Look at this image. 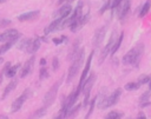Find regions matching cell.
Segmentation results:
<instances>
[{
  "label": "cell",
  "instance_id": "f1b7e54d",
  "mask_svg": "<svg viewBox=\"0 0 151 119\" xmlns=\"http://www.w3.org/2000/svg\"><path fill=\"white\" fill-rule=\"evenodd\" d=\"M111 2H112V0H107L106 2H105V5L100 8V11H99V14H104L109 8H111Z\"/></svg>",
  "mask_w": 151,
  "mask_h": 119
},
{
  "label": "cell",
  "instance_id": "52a82bcc",
  "mask_svg": "<svg viewBox=\"0 0 151 119\" xmlns=\"http://www.w3.org/2000/svg\"><path fill=\"white\" fill-rule=\"evenodd\" d=\"M116 39H117V38H116V32H113L112 35H111V38H110V40H109V42L105 45V47L103 48V51H101V53H100V59L98 60V64H103L104 60L107 58V55L110 54L111 48H112V46H113Z\"/></svg>",
  "mask_w": 151,
  "mask_h": 119
},
{
  "label": "cell",
  "instance_id": "f546056e",
  "mask_svg": "<svg viewBox=\"0 0 151 119\" xmlns=\"http://www.w3.org/2000/svg\"><path fill=\"white\" fill-rule=\"evenodd\" d=\"M39 77H40V79H46V78H48V72H47V68H46V67H41V68H40Z\"/></svg>",
  "mask_w": 151,
  "mask_h": 119
},
{
  "label": "cell",
  "instance_id": "ee69618b",
  "mask_svg": "<svg viewBox=\"0 0 151 119\" xmlns=\"http://www.w3.org/2000/svg\"><path fill=\"white\" fill-rule=\"evenodd\" d=\"M1 61H2V58H0V62H1Z\"/></svg>",
  "mask_w": 151,
  "mask_h": 119
},
{
  "label": "cell",
  "instance_id": "7a4b0ae2",
  "mask_svg": "<svg viewBox=\"0 0 151 119\" xmlns=\"http://www.w3.org/2000/svg\"><path fill=\"white\" fill-rule=\"evenodd\" d=\"M83 60H84V48L79 49L77 57L73 59V62H72V65H71L70 68H68L67 79H66L67 82H70L71 80L74 79V77L77 75V73H78V71H79V68H80V66H81V64H83Z\"/></svg>",
  "mask_w": 151,
  "mask_h": 119
},
{
  "label": "cell",
  "instance_id": "8992f818",
  "mask_svg": "<svg viewBox=\"0 0 151 119\" xmlns=\"http://www.w3.org/2000/svg\"><path fill=\"white\" fill-rule=\"evenodd\" d=\"M130 7H131V0H122V2L119 4V6L117 7V13H118V18L122 22L125 21L127 14H129V11H130Z\"/></svg>",
  "mask_w": 151,
  "mask_h": 119
},
{
  "label": "cell",
  "instance_id": "30bf717a",
  "mask_svg": "<svg viewBox=\"0 0 151 119\" xmlns=\"http://www.w3.org/2000/svg\"><path fill=\"white\" fill-rule=\"evenodd\" d=\"M64 21H65V18H55L45 29V34H50L52 32H55V31H59L61 28H64Z\"/></svg>",
  "mask_w": 151,
  "mask_h": 119
},
{
  "label": "cell",
  "instance_id": "3957f363",
  "mask_svg": "<svg viewBox=\"0 0 151 119\" xmlns=\"http://www.w3.org/2000/svg\"><path fill=\"white\" fill-rule=\"evenodd\" d=\"M60 85H61V79H59L58 81H55V82L53 84V86L46 92V94H45V97H44V99H42V104H44L45 107H48V106L54 101Z\"/></svg>",
  "mask_w": 151,
  "mask_h": 119
},
{
  "label": "cell",
  "instance_id": "6da1fadb",
  "mask_svg": "<svg viewBox=\"0 0 151 119\" xmlns=\"http://www.w3.org/2000/svg\"><path fill=\"white\" fill-rule=\"evenodd\" d=\"M144 51V45L142 42L137 44L133 48H131L123 58V64L124 65H138L142 54Z\"/></svg>",
  "mask_w": 151,
  "mask_h": 119
},
{
  "label": "cell",
  "instance_id": "5bb4252c",
  "mask_svg": "<svg viewBox=\"0 0 151 119\" xmlns=\"http://www.w3.org/2000/svg\"><path fill=\"white\" fill-rule=\"evenodd\" d=\"M71 11H72V7L71 5H64L61 6V8H59L55 13H54V16L55 18H67L70 14H71Z\"/></svg>",
  "mask_w": 151,
  "mask_h": 119
},
{
  "label": "cell",
  "instance_id": "4316f807",
  "mask_svg": "<svg viewBox=\"0 0 151 119\" xmlns=\"http://www.w3.org/2000/svg\"><path fill=\"white\" fill-rule=\"evenodd\" d=\"M29 44H31V39H24V40H21V42L19 44V49H21V51L27 49L28 46H29Z\"/></svg>",
  "mask_w": 151,
  "mask_h": 119
},
{
  "label": "cell",
  "instance_id": "277c9868",
  "mask_svg": "<svg viewBox=\"0 0 151 119\" xmlns=\"http://www.w3.org/2000/svg\"><path fill=\"white\" fill-rule=\"evenodd\" d=\"M96 81V74L94 73H91L87 78L86 81H84L83 86H81V92L84 94V105L83 106H86L88 104V99H90V93H91V90H92V86Z\"/></svg>",
  "mask_w": 151,
  "mask_h": 119
},
{
  "label": "cell",
  "instance_id": "d6a6232c",
  "mask_svg": "<svg viewBox=\"0 0 151 119\" xmlns=\"http://www.w3.org/2000/svg\"><path fill=\"white\" fill-rule=\"evenodd\" d=\"M122 2V0H112V2H111V9H117V7L119 6V4Z\"/></svg>",
  "mask_w": 151,
  "mask_h": 119
},
{
  "label": "cell",
  "instance_id": "ac0fdd59",
  "mask_svg": "<svg viewBox=\"0 0 151 119\" xmlns=\"http://www.w3.org/2000/svg\"><path fill=\"white\" fill-rule=\"evenodd\" d=\"M17 84H18V80L17 79H14V80H12L6 87H5V90H4V92H2V99H5L15 87H17Z\"/></svg>",
  "mask_w": 151,
  "mask_h": 119
},
{
  "label": "cell",
  "instance_id": "d4e9b609",
  "mask_svg": "<svg viewBox=\"0 0 151 119\" xmlns=\"http://www.w3.org/2000/svg\"><path fill=\"white\" fill-rule=\"evenodd\" d=\"M140 87V85L138 84V82H127L126 85H125V90L126 91H136V90H138Z\"/></svg>",
  "mask_w": 151,
  "mask_h": 119
},
{
  "label": "cell",
  "instance_id": "d590c367",
  "mask_svg": "<svg viewBox=\"0 0 151 119\" xmlns=\"http://www.w3.org/2000/svg\"><path fill=\"white\" fill-rule=\"evenodd\" d=\"M150 105H151V101H145V103L140 104V107H146V106H150Z\"/></svg>",
  "mask_w": 151,
  "mask_h": 119
},
{
  "label": "cell",
  "instance_id": "8d00e7d4",
  "mask_svg": "<svg viewBox=\"0 0 151 119\" xmlns=\"http://www.w3.org/2000/svg\"><path fill=\"white\" fill-rule=\"evenodd\" d=\"M139 114H140V115H139V117H137V119H146V118H145V115H144V113H139Z\"/></svg>",
  "mask_w": 151,
  "mask_h": 119
},
{
  "label": "cell",
  "instance_id": "ba28073f",
  "mask_svg": "<svg viewBox=\"0 0 151 119\" xmlns=\"http://www.w3.org/2000/svg\"><path fill=\"white\" fill-rule=\"evenodd\" d=\"M20 33L18 32V29L15 28H11V29H6L5 32L0 33V42H7L14 39H19Z\"/></svg>",
  "mask_w": 151,
  "mask_h": 119
},
{
  "label": "cell",
  "instance_id": "4dcf8cb0",
  "mask_svg": "<svg viewBox=\"0 0 151 119\" xmlns=\"http://www.w3.org/2000/svg\"><path fill=\"white\" fill-rule=\"evenodd\" d=\"M149 99H150V92H145V93H143L142 97L139 98V101H140V104H142V103L149 101Z\"/></svg>",
  "mask_w": 151,
  "mask_h": 119
},
{
  "label": "cell",
  "instance_id": "484cf974",
  "mask_svg": "<svg viewBox=\"0 0 151 119\" xmlns=\"http://www.w3.org/2000/svg\"><path fill=\"white\" fill-rule=\"evenodd\" d=\"M96 101H97V97H94V98L91 100V103H90V108H88V111H87V114H86L85 119H88V118H90V115L92 114L93 108H94V105H96Z\"/></svg>",
  "mask_w": 151,
  "mask_h": 119
},
{
  "label": "cell",
  "instance_id": "4fadbf2b",
  "mask_svg": "<svg viewBox=\"0 0 151 119\" xmlns=\"http://www.w3.org/2000/svg\"><path fill=\"white\" fill-rule=\"evenodd\" d=\"M93 54H94V52H91V53H90V57L87 58V61H86V64H85V67H84V71H83V73H81L80 81H79V85H78L80 88H81V86H83V84H84V81H85V79H86V77H87V74H88V71H90V67H91V62H92Z\"/></svg>",
  "mask_w": 151,
  "mask_h": 119
},
{
  "label": "cell",
  "instance_id": "1f68e13d",
  "mask_svg": "<svg viewBox=\"0 0 151 119\" xmlns=\"http://www.w3.org/2000/svg\"><path fill=\"white\" fill-rule=\"evenodd\" d=\"M52 67H53V71H57L59 68V60H58L57 57H54L52 59Z\"/></svg>",
  "mask_w": 151,
  "mask_h": 119
},
{
  "label": "cell",
  "instance_id": "74e56055",
  "mask_svg": "<svg viewBox=\"0 0 151 119\" xmlns=\"http://www.w3.org/2000/svg\"><path fill=\"white\" fill-rule=\"evenodd\" d=\"M66 1H73V0H59V1H58V5H61V4L66 2Z\"/></svg>",
  "mask_w": 151,
  "mask_h": 119
},
{
  "label": "cell",
  "instance_id": "8fae6325",
  "mask_svg": "<svg viewBox=\"0 0 151 119\" xmlns=\"http://www.w3.org/2000/svg\"><path fill=\"white\" fill-rule=\"evenodd\" d=\"M105 34H106V25H104L103 27H100V28H98L96 31L94 37H93V46L94 47H98L100 45V42L103 41Z\"/></svg>",
  "mask_w": 151,
  "mask_h": 119
},
{
  "label": "cell",
  "instance_id": "836d02e7",
  "mask_svg": "<svg viewBox=\"0 0 151 119\" xmlns=\"http://www.w3.org/2000/svg\"><path fill=\"white\" fill-rule=\"evenodd\" d=\"M65 39H66V37L64 35V37H61V38H54V39H52V40H53V42H54V44H57V45H58V44H61L63 41H65Z\"/></svg>",
  "mask_w": 151,
  "mask_h": 119
},
{
  "label": "cell",
  "instance_id": "cb8c5ba5",
  "mask_svg": "<svg viewBox=\"0 0 151 119\" xmlns=\"http://www.w3.org/2000/svg\"><path fill=\"white\" fill-rule=\"evenodd\" d=\"M122 117H123V113H122V112L112 111V112H110V113L105 117V119H120Z\"/></svg>",
  "mask_w": 151,
  "mask_h": 119
},
{
  "label": "cell",
  "instance_id": "7bdbcfd3",
  "mask_svg": "<svg viewBox=\"0 0 151 119\" xmlns=\"http://www.w3.org/2000/svg\"><path fill=\"white\" fill-rule=\"evenodd\" d=\"M5 2V0H0V4H4Z\"/></svg>",
  "mask_w": 151,
  "mask_h": 119
},
{
  "label": "cell",
  "instance_id": "9a60e30c",
  "mask_svg": "<svg viewBox=\"0 0 151 119\" xmlns=\"http://www.w3.org/2000/svg\"><path fill=\"white\" fill-rule=\"evenodd\" d=\"M38 16H39V11H31V12H26V13L20 14L18 16V20L19 21H31Z\"/></svg>",
  "mask_w": 151,
  "mask_h": 119
},
{
  "label": "cell",
  "instance_id": "ffe728a7",
  "mask_svg": "<svg viewBox=\"0 0 151 119\" xmlns=\"http://www.w3.org/2000/svg\"><path fill=\"white\" fill-rule=\"evenodd\" d=\"M150 7H151V0H146V2L143 5V7L140 8V12H139V18H144L149 11H150Z\"/></svg>",
  "mask_w": 151,
  "mask_h": 119
},
{
  "label": "cell",
  "instance_id": "e0dca14e",
  "mask_svg": "<svg viewBox=\"0 0 151 119\" xmlns=\"http://www.w3.org/2000/svg\"><path fill=\"white\" fill-rule=\"evenodd\" d=\"M40 48V39L39 38H35V39H33V40H31V44H29V46H28V48L26 49L28 53H35L38 49Z\"/></svg>",
  "mask_w": 151,
  "mask_h": 119
},
{
  "label": "cell",
  "instance_id": "d6986e66",
  "mask_svg": "<svg viewBox=\"0 0 151 119\" xmlns=\"http://www.w3.org/2000/svg\"><path fill=\"white\" fill-rule=\"evenodd\" d=\"M123 38H124V33L122 32V33L119 34V37L116 39V41H114V44H113V46H112V48H111V52H110L111 55H113V54L118 51V48L120 47V44H122V41H123Z\"/></svg>",
  "mask_w": 151,
  "mask_h": 119
},
{
  "label": "cell",
  "instance_id": "44dd1931",
  "mask_svg": "<svg viewBox=\"0 0 151 119\" xmlns=\"http://www.w3.org/2000/svg\"><path fill=\"white\" fill-rule=\"evenodd\" d=\"M46 108H47V107H45V106L40 107L39 110H37V111L31 115V118H29V119H40L41 117H44V115H45V113H46Z\"/></svg>",
  "mask_w": 151,
  "mask_h": 119
},
{
  "label": "cell",
  "instance_id": "e575fe53",
  "mask_svg": "<svg viewBox=\"0 0 151 119\" xmlns=\"http://www.w3.org/2000/svg\"><path fill=\"white\" fill-rule=\"evenodd\" d=\"M8 25H11V20H8V19H5V20L0 21V27H5V26H8Z\"/></svg>",
  "mask_w": 151,
  "mask_h": 119
},
{
  "label": "cell",
  "instance_id": "b9f144b4",
  "mask_svg": "<svg viewBox=\"0 0 151 119\" xmlns=\"http://www.w3.org/2000/svg\"><path fill=\"white\" fill-rule=\"evenodd\" d=\"M149 88H150V91H151V78H150V81H149Z\"/></svg>",
  "mask_w": 151,
  "mask_h": 119
},
{
  "label": "cell",
  "instance_id": "60d3db41",
  "mask_svg": "<svg viewBox=\"0 0 151 119\" xmlns=\"http://www.w3.org/2000/svg\"><path fill=\"white\" fill-rule=\"evenodd\" d=\"M54 119H63V115H61V114H59V115H57Z\"/></svg>",
  "mask_w": 151,
  "mask_h": 119
},
{
  "label": "cell",
  "instance_id": "7c38bea8",
  "mask_svg": "<svg viewBox=\"0 0 151 119\" xmlns=\"http://www.w3.org/2000/svg\"><path fill=\"white\" fill-rule=\"evenodd\" d=\"M34 61H35V58H34V55H33V57H31V58L24 64V66L21 67V71H20V77H21V78H25V77H27V75L29 74V72L32 71V67H33V65H34Z\"/></svg>",
  "mask_w": 151,
  "mask_h": 119
},
{
  "label": "cell",
  "instance_id": "5b68a950",
  "mask_svg": "<svg viewBox=\"0 0 151 119\" xmlns=\"http://www.w3.org/2000/svg\"><path fill=\"white\" fill-rule=\"evenodd\" d=\"M29 93H31V90H25L14 101H13V104H12V107H11V112H17V111H19L21 107H22V105H24V103L27 100V98L29 97Z\"/></svg>",
  "mask_w": 151,
  "mask_h": 119
},
{
  "label": "cell",
  "instance_id": "f35d334b",
  "mask_svg": "<svg viewBox=\"0 0 151 119\" xmlns=\"http://www.w3.org/2000/svg\"><path fill=\"white\" fill-rule=\"evenodd\" d=\"M45 64H46V59H41V60H40V65L44 66Z\"/></svg>",
  "mask_w": 151,
  "mask_h": 119
},
{
  "label": "cell",
  "instance_id": "603a6c76",
  "mask_svg": "<svg viewBox=\"0 0 151 119\" xmlns=\"http://www.w3.org/2000/svg\"><path fill=\"white\" fill-rule=\"evenodd\" d=\"M19 67H20V64H17V65H14V66H12V67H8V70L6 71V74H7V77H8V78H12V77H14Z\"/></svg>",
  "mask_w": 151,
  "mask_h": 119
},
{
  "label": "cell",
  "instance_id": "7402d4cb",
  "mask_svg": "<svg viewBox=\"0 0 151 119\" xmlns=\"http://www.w3.org/2000/svg\"><path fill=\"white\" fill-rule=\"evenodd\" d=\"M18 39H14V40H11V41H7V42H5L1 47H0V54H4V53H6L13 45H14V42L17 41Z\"/></svg>",
  "mask_w": 151,
  "mask_h": 119
},
{
  "label": "cell",
  "instance_id": "ab89813d",
  "mask_svg": "<svg viewBox=\"0 0 151 119\" xmlns=\"http://www.w3.org/2000/svg\"><path fill=\"white\" fill-rule=\"evenodd\" d=\"M0 119H8L7 115H0Z\"/></svg>",
  "mask_w": 151,
  "mask_h": 119
},
{
  "label": "cell",
  "instance_id": "f6af8a7d",
  "mask_svg": "<svg viewBox=\"0 0 151 119\" xmlns=\"http://www.w3.org/2000/svg\"><path fill=\"white\" fill-rule=\"evenodd\" d=\"M0 81H1V75H0Z\"/></svg>",
  "mask_w": 151,
  "mask_h": 119
},
{
  "label": "cell",
  "instance_id": "83f0119b",
  "mask_svg": "<svg viewBox=\"0 0 151 119\" xmlns=\"http://www.w3.org/2000/svg\"><path fill=\"white\" fill-rule=\"evenodd\" d=\"M150 75H146V74H143V75H140L139 78H138V84L139 85H145V84H147L149 81H150Z\"/></svg>",
  "mask_w": 151,
  "mask_h": 119
},
{
  "label": "cell",
  "instance_id": "9c48e42d",
  "mask_svg": "<svg viewBox=\"0 0 151 119\" xmlns=\"http://www.w3.org/2000/svg\"><path fill=\"white\" fill-rule=\"evenodd\" d=\"M120 95H122V88H117V90H114V91H113V92H112V93L106 98V100H105V104H104L103 108H107V107H111V106L116 105V104L118 103V100H119Z\"/></svg>",
  "mask_w": 151,
  "mask_h": 119
},
{
  "label": "cell",
  "instance_id": "2e32d148",
  "mask_svg": "<svg viewBox=\"0 0 151 119\" xmlns=\"http://www.w3.org/2000/svg\"><path fill=\"white\" fill-rule=\"evenodd\" d=\"M79 44H80V38H78L74 42H73V45H72V47H71V49H70V52H68V54H67V59L68 60H73L76 57H77V54H78V52H79Z\"/></svg>",
  "mask_w": 151,
  "mask_h": 119
}]
</instances>
